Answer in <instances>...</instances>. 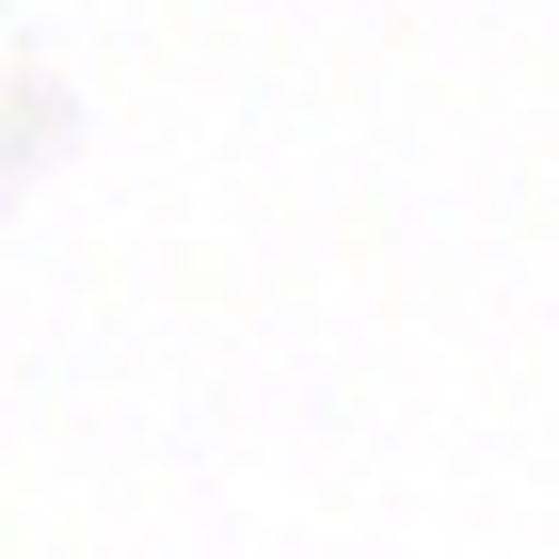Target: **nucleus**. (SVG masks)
Here are the masks:
<instances>
[]
</instances>
